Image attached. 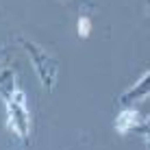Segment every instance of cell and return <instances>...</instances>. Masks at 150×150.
I'll return each mask as SVG.
<instances>
[{
    "instance_id": "1",
    "label": "cell",
    "mask_w": 150,
    "mask_h": 150,
    "mask_svg": "<svg viewBox=\"0 0 150 150\" xmlns=\"http://www.w3.org/2000/svg\"><path fill=\"white\" fill-rule=\"evenodd\" d=\"M7 105V126L11 128L18 137H26L28 135V111H26V96L22 89H15L9 98H4Z\"/></svg>"
},
{
    "instance_id": "2",
    "label": "cell",
    "mask_w": 150,
    "mask_h": 150,
    "mask_svg": "<svg viewBox=\"0 0 150 150\" xmlns=\"http://www.w3.org/2000/svg\"><path fill=\"white\" fill-rule=\"evenodd\" d=\"M139 122V113L137 111H122L120 115L115 117V131L117 133H128L131 128H135Z\"/></svg>"
},
{
    "instance_id": "3",
    "label": "cell",
    "mask_w": 150,
    "mask_h": 150,
    "mask_svg": "<svg viewBox=\"0 0 150 150\" xmlns=\"http://www.w3.org/2000/svg\"><path fill=\"white\" fill-rule=\"evenodd\" d=\"M28 50H30V54H33V59H35V63H39V54H37V50H35V46H30L28 44ZM44 61H48L44 54H41V63ZM37 72H39V76H41V81H44V85L46 87H52V79H50V74L46 72V68L44 65H37Z\"/></svg>"
},
{
    "instance_id": "4",
    "label": "cell",
    "mask_w": 150,
    "mask_h": 150,
    "mask_svg": "<svg viewBox=\"0 0 150 150\" xmlns=\"http://www.w3.org/2000/svg\"><path fill=\"white\" fill-rule=\"evenodd\" d=\"M89 28H91L89 18H81L79 20V35L81 37H87V35H89Z\"/></svg>"
}]
</instances>
